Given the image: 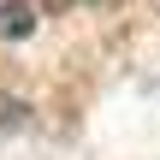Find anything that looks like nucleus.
I'll return each instance as SVG.
<instances>
[{"label": "nucleus", "instance_id": "obj_1", "mask_svg": "<svg viewBox=\"0 0 160 160\" xmlns=\"http://www.w3.org/2000/svg\"><path fill=\"white\" fill-rule=\"evenodd\" d=\"M36 30V12L24 6V0H0V36H12V42H24Z\"/></svg>", "mask_w": 160, "mask_h": 160}, {"label": "nucleus", "instance_id": "obj_2", "mask_svg": "<svg viewBox=\"0 0 160 160\" xmlns=\"http://www.w3.org/2000/svg\"><path fill=\"white\" fill-rule=\"evenodd\" d=\"M12 113H18V107H12V101H0V131L12 125Z\"/></svg>", "mask_w": 160, "mask_h": 160}]
</instances>
